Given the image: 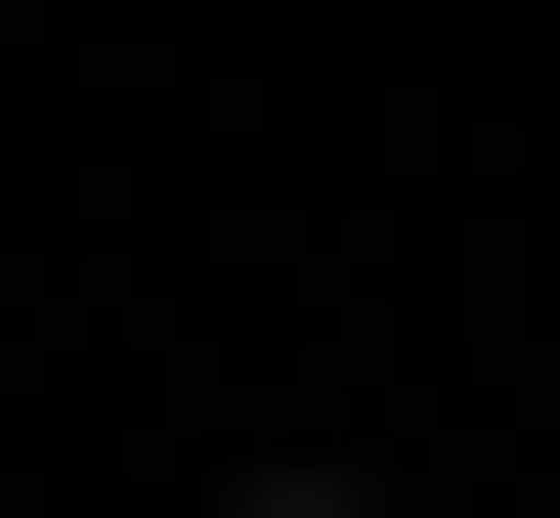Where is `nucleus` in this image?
I'll return each instance as SVG.
<instances>
[{
  "label": "nucleus",
  "mask_w": 560,
  "mask_h": 518,
  "mask_svg": "<svg viewBox=\"0 0 560 518\" xmlns=\"http://www.w3.org/2000/svg\"><path fill=\"white\" fill-rule=\"evenodd\" d=\"M259 518H388V475H259Z\"/></svg>",
  "instance_id": "obj_1"
}]
</instances>
